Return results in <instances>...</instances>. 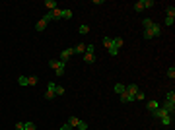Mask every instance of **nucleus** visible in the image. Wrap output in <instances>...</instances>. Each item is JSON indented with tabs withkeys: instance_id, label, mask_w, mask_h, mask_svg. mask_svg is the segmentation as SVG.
Listing matches in <instances>:
<instances>
[{
	"instance_id": "obj_1",
	"label": "nucleus",
	"mask_w": 175,
	"mask_h": 130,
	"mask_svg": "<svg viewBox=\"0 0 175 130\" xmlns=\"http://www.w3.org/2000/svg\"><path fill=\"white\" fill-rule=\"evenodd\" d=\"M160 33H161V27L158 23H154L150 29H144V39H154V37H158Z\"/></svg>"
},
{
	"instance_id": "obj_2",
	"label": "nucleus",
	"mask_w": 175,
	"mask_h": 130,
	"mask_svg": "<svg viewBox=\"0 0 175 130\" xmlns=\"http://www.w3.org/2000/svg\"><path fill=\"white\" fill-rule=\"evenodd\" d=\"M49 66H51V68H55V74H56V76H62V74H64L66 62H62V60H51V62H49Z\"/></svg>"
},
{
	"instance_id": "obj_3",
	"label": "nucleus",
	"mask_w": 175,
	"mask_h": 130,
	"mask_svg": "<svg viewBox=\"0 0 175 130\" xmlns=\"http://www.w3.org/2000/svg\"><path fill=\"white\" fill-rule=\"evenodd\" d=\"M68 124L72 126V128H80V130H88V124L84 121H80L78 116H70L68 119Z\"/></svg>"
},
{
	"instance_id": "obj_4",
	"label": "nucleus",
	"mask_w": 175,
	"mask_h": 130,
	"mask_svg": "<svg viewBox=\"0 0 175 130\" xmlns=\"http://www.w3.org/2000/svg\"><path fill=\"white\" fill-rule=\"evenodd\" d=\"M55 88H56V84H55V82H49V84H47L45 99H55V97H56V93H55Z\"/></svg>"
},
{
	"instance_id": "obj_5",
	"label": "nucleus",
	"mask_w": 175,
	"mask_h": 130,
	"mask_svg": "<svg viewBox=\"0 0 175 130\" xmlns=\"http://www.w3.org/2000/svg\"><path fill=\"white\" fill-rule=\"evenodd\" d=\"M72 55H74V51H72V47H70V49H64V51L60 52V58H59V60L66 62V60H68V58H70V56H72Z\"/></svg>"
},
{
	"instance_id": "obj_6",
	"label": "nucleus",
	"mask_w": 175,
	"mask_h": 130,
	"mask_svg": "<svg viewBox=\"0 0 175 130\" xmlns=\"http://www.w3.org/2000/svg\"><path fill=\"white\" fill-rule=\"evenodd\" d=\"M152 115H154V119H158V121H160V119H163V116H167L169 113H167V111H166L163 107H160V109H156V111H154Z\"/></svg>"
},
{
	"instance_id": "obj_7",
	"label": "nucleus",
	"mask_w": 175,
	"mask_h": 130,
	"mask_svg": "<svg viewBox=\"0 0 175 130\" xmlns=\"http://www.w3.org/2000/svg\"><path fill=\"white\" fill-rule=\"evenodd\" d=\"M47 23H49V19H47V18H41L39 22L35 23V31H43V29L47 27Z\"/></svg>"
},
{
	"instance_id": "obj_8",
	"label": "nucleus",
	"mask_w": 175,
	"mask_h": 130,
	"mask_svg": "<svg viewBox=\"0 0 175 130\" xmlns=\"http://www.w3.org/2000/svg\"><path fill=\"white\" fill-rule=\"evenodd\" d=\"M138 91H140V88H138L136 84H127V93H130L132 97H134V95H136Z\"/></svg>"
},
{
	"instance_id": "obj_9",
	"label": "nucleus",
	"mask_w": 175,
	"mask_h": 130,
	"mask_svg": "<svg viewBox=\"0 0 175 130\" xmlns=\"http://www.w3.org/2000/svg\"><path fill=\"white\" fill-rule=\"evenodd\" d=\"M146 109H148L150 113H154L156 109H160V103H158L156 99H152V101H148V103H146Z\"/></svg>"
},
{
	"instance_id": "obj_10",
	"label": "nucleus",
	"mask_w": 175,
	"mask_h": 130,
	"mask_svg": "<svg viewBox=\"0 0 175 130\" xmlns=\"http://www.w3.org/2000/svg\"><path fill=\"white\" fill-rule=\"evenodd\" d=\"M121 101H123V103H130V101H134V97L130 95V93L124 91V93H121Z\"/></svg>"
},
{
	"instance_id": "obj_11",
	"label": "nucleus",
	"mask_w": 175,
	"mask_h": 130,
	"mask_svg": "<svg viewBox=\"0 0 175 130\" xmlns=\"http://www.w3.org/2000/svg\"><path fill=\"white\" fill-rule=\"evenodd\" d=\"M45 6H47V10H49V12H53V10H56V2L55 0H45Z\"/></svg>"
},
{
	"instance_id": "obj_12",
	"label": "nucleus",
	"mask_w": 175,
	"mask_h": 130,
	"mask_svg": "<svg viewBox=\"0 0 175 130\" xmlns=\"http://www.w3.org/2000/svg\"><path fill=\"white\" fill-rule=\"evenodd\" d=\"M84 62H95V55L93 52H84Z\"/></svg>"
},
{
	"instance_id": "obj_13",
	"label": "nucleus",
	"mask_w": 175,
	"mask_h": 130,
	"mask_svg": "<svg viewBox=\"0 0 175 130\" xmlns=\"http://www.w3.org/2000/svg\"><path fill=\"white\" fill-rule=\"evenodd\" d=\"M123 37H113V47H115V49H121V47H123Z\"/></svg>"
},
{
	"instance_id": "obj_14",
	"label": "nucleus",
	"mask_w": 175,
	"mask_h": 130,
	"mask_svg": "<svg viewBox=\"0 0 175 130\" xmlns=\"http://www.w3.org/2000/svg\"><path fill=\"white\" fill-rule=\"evenodd\" d=\"M134 10H136V12H142V10H146V4H144V0H138V2L134 4Z\"/></svg>"
},
{
	"instance_id": "obj_15",
	"label": "nucleus",
	"mask_w": 175,
	"mask_h": 130,
	"mask_svg": "<svg viewBox=\"0 0 175 130\" xmlns=\"http://www.w3.org/2000/svg\"><path fill=\"white\" fill-rule=\"evenodd\" d=\"M72 51L74 52H86V45H84V43H78L76 47H72Z\"/></svg>"
},
{
	"instance_id": "obj_16",
	"label": "nucleus",
	"mask_w": 175,
	"mask_h": 130,
	"mask_svg": "<svg viewBox=\"0 0 175 130\" xmlns=\"http://www.w3.org/2000/svg\"><path fill=\"white\" fill-rule=\"evenodd\" d=\"M103 47H105V49H111V47H113V37H103Z\"/></svg>"
},
{
	"instance_id": "obj_17",
	"label": "nucleus",
	"mask_w": 175,
	"mask_h": 130,
	"mask_svg": "<svg viewBox=\"0 0 175 130\" xmlns=\"http://www.w3.org/2000/svg\"><path fill=\"white\" fill-rule=\"evenodd\" d=\"M154 23H156V22H154V19L146 18V19H144V22H142V25H144V29H150V27H152V25H154Z\"/></svg>"
},
{
	"instance_id": "obj_18",
	"label": "nucleus",
	"mask_w": 175,
	"mask_h": 130,
	"mask_svg": "<svg viewBox=\"0 0 175 130\" xmlns=\"http://www.w3.org/2000/svg\"><path fill=\"white\" fill-rule=\"evenodd\" d=\"M160 122H161V126H169V124H171V115H167V116H163V119H160Z\"/></svg>"
},
{
	"instance_id": "obj_19",
	"label": "nucleus",
	"mask_w": 175,
	"mask_h": 130,
	"mask_svg": "<svg viewBox=\"0 0 175 130\" xmlns=\"http://www.w3.org/2000/svg\"><path fill=\"white\" fill-rule=\"evenodd\" d=\"M115 91L121 95V93H124V91H127V85H124V84H117V85H115Z\"/></svg>"
},
{
	"instance_id": "obj_20",
	"label": "nucleus",
	"mask_w": 175,
	"mask_h": 130,
	"mask_svg": "<svg viewBox=\"0 0 175 130\" xmlns=\"http://www.w3.org/2000/svg\"><path fill=\"white\" fill-rule=\"evenodd\" d=\"M78 31H80V35H88V33H90V27L84 23V25H80V27H78Z\"/></svg>"
},
{
	"instance_id": "obj_21",
	"label": "nucleus",
	"mask_w": 175,
	"mask_h": 130,
	"mask_svg": "<svg viewBox=\"0 0 175 130\" xmlns=\"http://www.w3.org/2000/svg\"><path fill=\"white\" fill-rule=\"evenodd\" d=\"M166 16H171V18H175V6H167V8H166Z\"/></svg>"
},
{
	"instance_id": "obj_22",
	"label": "nucleus",
	"mask_w": 175,
	"mask_h": 130,
	"mask_svg": "<svg viewBox=\"0 0 175 130\" xmlns=\"http://www.w3.org/2000/svg\"><path fill=\"white\" fill-rule=\"evenodd\" d=\"M37 80H39L37 76H27V85H35V84H37Z\"/></svg>"
},
{
	"instance_id": "obj_23",
	"label": "nucleus",
	"mask_w": 175,
	"mask_h": 130,
	"mask_svg": "<svg viewBox=\"0 0 175 130\" xmlns=\"http://www.w3.org/2000/svg\"><path fill=\"white\" fill-rule=\"evenodd\" d=\"M18 84L20 85H27V76H20V78H18Z\"/></svg>"
},
{
	"instance_id": "obj_24",
	"label": "nucleus",
	"mask_w": 175,
	"mask_h": 130,
	"mask_svg": "<svg viewBox=\"0 0 175 130\" xmlns=\"http://www.w3.org/2000/svg\"><path fill=\"white\" fill-rule=\"evenodd\" d=\"M62 18L70 19V18H72V10H62Z\"/></svg>"
},
{
	"instance_id": "obj_25",
	"label": "nucleus",
	"mask_w": 175,
	"mask_h": 130,
	"mask_svg": "<svg viewBox=\"0 0 175 130\" xmlns=\"http://www.w3.org/2000/svg\"><path fill=\"white\" fill-rule=\"evenodd\" d=\"M163 23H166V25H173V23H175V18H171V16H166V22H163Z\"/></svg>"
},
{
	"instance_id": "obj_26",
	"label": "nucleus",
	"mask_w": 175,
	"mask_h": 130,
	"mask_svg": "<svg viewBox=\"0 0 175 130\" xmlns=\"http://www.w3.org/2000/svg\"><path fill=\"white\" fill-rule=\"evenodd\" d=\"M144 97H146V95H144V91H138L136 95H134V101H142Z\"/></svg>"
},
{
	"instance_id": "obj_27",
	"label": "nucleus",
	"mask_w": 175,
	"mask_h": 130,
	"mask_svg": "<svg viewBox=\"0 0 175 130\" xmlns=\"http://www.w3.org/2000/svg\"><path fill=\"white\" fill-rule=\"evenodd\" d=\"M55 93H56V95H64V88H62V85H56Z\"/></svg>"
},
{
	"instance_id": "obj_28",
	"label": "nucleus",
	"mask_w": 175,
	"mask_h": 130,
	"mask_svg": "<svg viewBox=\"0 0 175 130\" xmlns=\"http://www.w3.org/2000/svg\"><path fill=\"white\" fill-rule=\"evenodd\" d=\"M167 78H171V80L175 78V68H173V66H171V68L167 70Z\"/></svg>"
},
{
	"instance_id": "obj_29",
	"label": "nucleus",
	"mask_w": 175,
	"mask_h": 130,
	"mask_svg": "<svg viewBox=\"0 0 175 130\" xmlns=\"http://www.w3.org/2000/svg\"><path fill=\"white\" fill-rule=\"evenodd\" d=\"M166 101H175V93H173V91H169V93L166 95Z\"/></svg>"
},
{
	"instance_id": "obj_30",
	"label": "nucleus",
	"mask_w": 175,
	"mask_h": 130,
	"mask_svg": "<svg viewBox=\"0 0 175 130\" xmlns=\"http://www.w3.org/2000/svg\"><path fill=\"white\" fill-rule=\"evenodd\" d=\"M23 130H35V124H33V122H25Z\"/></svg>"
},
{
	"instance_id": "obj_31",
	"label": "nucleus",
	"mask_w": 175,
	"mask_h": 130,
	"mask_svg": "<svg viewBox=\"0 0 175 130\" xmlns=\"http://www.w3.org/2000/svg\"><path fill=\"white\" fill-rule=\"evenodd\" d=\"M109 55H111V56H117V55H119V49H115V47H111V49H109Z\"/></svg>"
},
{
	"instance_id": "obj_32",
	"label": "nucleus",
	"mask_w": 175,
	"mask_h": 130,
	"mask_svg": "<svg viewBox=\"0 0 175 130\" xmlns=\"http://www.w3.org/2000/svg\"><path fill=\"white\" fill-rule=\"evenodd\" d=\"M23 126H25V122H16V130H23Z\"/></svg>"
},
{
	"instance_id": "obj_33",
	"label": "nucleus",
	"mask_w": 175,
	"mask_h": 130,
	"mask_svg": "<svg viewBox=\"0 0 175 130\" xmlns=\"http://www.w3.org/2000/svg\"><path fill=\"white\" fill-rule=\"evenodd\" d=\"M144 4H146V8H152V6H154V0H144Z\"/></svg>"
},
{
	"instance_id": "obj_34",
	"label": "nucleus",
	"mask_w": 175,
	"mask_h": 130,
	"mask_svg": "<svg viewBox=\"0 0 175 130\" xmlns=\"http://www.w3.org/2000/svg\"><path fill=\"white\" fill-rule=\"evenodd\" d=\"M86 52H93V45H86Z\"/></svg>"
},
{
	"instance_id": "obj_35",
	"label": "nucleus",
	"mask_w": 175,
	"mask_h": 130,
	"mask_svg": "<svg viewBox=\"0 0 175 130\" xmlns=\"http://www.w3.org/2000/svg\"><path fill=\"white\" fill-rule=\"evenodd\" d=\"M60 130H72V126H70L68 122H66V124H62V128H60Z\"/></svg>"
},
{
	"instance_id": "obj_36",
	"label": "nucleus",
	"mask_w": 175,
	"mask_h": 130,
	"mask_svg": "<svg viewBox=\"0 0 175 130\" xmlns=\"http://www.w3.org/2000/svg\"><path fill=\"white\" fill-rule=\"evenodd\" d=\"M56 130H60V128H56Z\"/></svg>"
}]
</instances>
